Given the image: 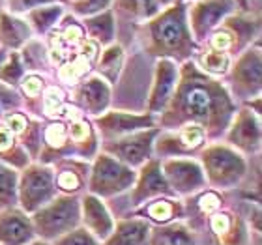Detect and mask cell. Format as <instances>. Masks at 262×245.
I'll use <instances>...</instances> for the list:
<instances>
[{
	"label": "cell",
	"mask_w": 262,
	"mask_h": 245,
	"mask_svg": "<svg viewBox=\"0 0 262 245\" xmlns=\"http://www.w3.org/2000/svg\"><path fill=\"white\" fill-rule=\"evenodd\" d=\"M8 125H10V129L13 131V133H21L25 127H27V122H25V118L19 115H13L8 118Z\"/></svg>",
	"instance_id": "ac0fdd59"
},
{
	"label": "cell",
	"mask_w": 262,
	"mask_h": 245,
	"mask_svg": "<svg viewBox=\"0 0 262 245\" xmlns=\"http://www.w3.org/2000/svg\"><path fill=\"white\" fill-rule=\"evenodd\" d=\"M64 38L68 39V41H77V39L81 38V28L75 27V25H73V27H70L64 32Z\"/></svg>",
	"instance_id": "7402d4cb"
},
{
	"label": "cell",
	"mask_w": 262,
	"mask_h": 245,
	"mask_svg": "<svg viewBox=\"0 0 262 245\" xmlns=\"http://www.w3.org/2000/svg\"><path fill=\"white\" fill-rule=\"evenodd\" d=\"M47 141L53 144V146H62L64 144V139H66V131H64V125L60 124H53L47 129Z\"/></svg>",
	"instance_id": "7c38bea8"
},
{
	"label": "cell",
	"mask_w": 262,
	"mask_h": 245,
	"mask_svg": "<svg viewBox=\"0 0 262 245\" xmlns=\"http://www.w3.org/2000/svg\"><path fill=\"white\" fill-rule=\"evenodd\" d=\"M242 2H244V0H242Z\"/></svg>",
	"instance_id": "83f0119b"
},
{
	"label": "cell",
	"mask_w": 262,
	"mask_h": 245,
	"mask_svg": "<svg viewBox=\"0 0 262 245\" xmlns=\"http://www.w3.org/2000/svg\"><path fill=\"white\" fill-rule=\"evenodd\" d=\"M88 135V125L82 124V122H77V124L71 125V137L75 139V141H82V139H86Z\"/></svg>",
	"instance_id": "e0dca14e"
},
{
	"label": "cell",
	"mask_w": 262,
	"mask_h": 245,
	"mask_svg": "<svg viewBox=\"0 0 262 245\" xmlns=\"http://www.w3.org/2000/svg\"><path fill=\"white\" fill-rule=\"evenodd\" d=\"M219 206V201H217V196L215 195H204L201 198V208L204 210V212H212V210H215V208Z\"/></svg>",
	"instance_id": "d6986e66"
},
{
	"label": "cell",
	"mask_w": 262,
	"mask_h": 245,
	"mask_svg": "<svg viewBox=\"0 0 262 245\" xmlns=\"http://www.w3.org/2000/svg\"><path fill=\"white\" fill-rule=\"evenodd\" d=\"M96 51H98L96 43H94V41H86L84 47H82V55H84V58H94V56H96Z\"/></svg>",
	"instance_id": "cb8c5ba5"
},
{
	"label": "cell",
	"mask_w": 262,
	"mask_h": 245,
	"mask_svg": "<svg viewBox=\"0 0 262 245\" xmlns=\"http://www.w3.org/2000/svg\"><path fill=\"white\" fill-rule=\"evenodd\" d=\"M86 98L90 105H101L105 103L107 90H105V86L99 81H92L88 86H84V99Z\"/></svg>",
	"instance_id": "5b68a950"
},
{
	"label": "cell",
	"mask_w": 262,
	"mask_h": 245,
	"mask_svg": "<svg viewBox=\"0 0 262 245\" xmlns=\"http://www.w3.org/2000/svg\"><path fill=\"white\" fill-rule=\"evenodd\" d=\"M122 6L141 15H150L156 11V0H122Z\"/></svg>",
	"instance_id": "ba28073f"
},
{
	"label": "cell",
	"mask_w": 262,
	"mask_h": 245,
	"mask_svg": "<svg viewBox=\"0 0 262 245\" xmlns=\"http://www.w3.org/2000/svg\"><path fill=\"white\" fill-rule=\"evenodd\" d=\"M150 213H152V217L156 219H167L170 215V206L167 202H158V204H154L150 208Z\"/></svg>",
	"instance_id": "5bb4252c"
},
{
	"label": "cell",
	"mask_w": 262,
	"mask_h": 245,
	"mask_svg": "<svg viewBox=\"0 0 262 245\" xmlns=\"http://www.w3.org/2000/svg\"><path fill=\"white\" fill-rule=\"evenodd\" d=\"M212 227L217 234H223V232H227V229H229V217H227V215H215V217L212 219Z\"/></svg>",
	"instance_id": "2e32d148"
},
{
	"label": "cell",
	"mask_w": 262,
	"mask_h": 245,
	"mask_svg": "<svg viewBox=\"0 0 262 245\" xmlns=\"http://www.w3.org/2000/svg\"><path fill=\"white\" fill-rule=\"evenodd\" d=\"M38 2H43V0H23V6H27V8H32V6H36Z\"/></svg>",
	"instance_id": "484cf974"
},
{
	"label": "cell",
	"mask_w": 262,
	"mask_h": 245,
	"mask_svg": "<svg viewBox=\"0 0 262 245\" xmlns=\"http://www.w3.org/2000/svg\"><path fill=\"white\" fill-rule=\"evenodd\" d=\"M58 13H60V10L58 8H49V10H38L32 13V19L34 21H39L38 27L39 28H47L51 25V23L55 21L56 17H58Z\"/></svg>",
	"instance_id": "30bf717a"
},
{
	"label": "cell",
	"mask_w": 262,
	"mask_h": 245,
	"mask_svg": "<svg viewBox=\"0 0 262 245\" xmlns=\"http://www.w3.org/2000/svg\"><path fill=\"white\" fill-rule=\"evenodd\" d=\"M86 70H88L86 58H79V60H75L73 64L64 65L60 71V77L64 79V81H73V79H77L79 75H82Z\"/></svg>",
	"instance_id": "52a82bcc"
},
{
	"label": "cell",
	"mask_w": 262,
	"mask_h": 245,
	"mask_svg": "<svg viewBox=\"0 0 262 245\" xmlns=\"http://www.w3.org/2000/svg\"><path fill=\"white\" fill-rule=\"evenodd\" d=\"M154 38L158 39V43L169 49L180 47L186 41V28H184L180 10L169 11L154 25Z\"/></svg>",
	"instance_id": "6da1fadb"
},
{
	"label": "cell",
	"mask_w": 262,
	"mask_h": 245,
	"mask_svg": "<svg viewBox=\"0 0 262 245\" xmlns=\"http://www.w3.org/2000/svg\"><path fill=\"white\" fill-rule=\"evenodd\" d=\"M182 141L186 142V146H199L202 142V129L199 125H187L184 133H182Z\"/></svg>",
	"instance_id": "8fae6325"
},
{
	"label": "cell",
	"mask_w": 262,
	"mask_h": 245,
	"mask_svg": "<svg viewBox=\"0 0 262 245\" xmlns=\"http://www.w3.org/2000/svg\"><path fill=\"white\" fill-rule=\"evenodd\" d=\"M212 107V96L206 88L193 86L186 92V110L195 118H206Z\"/></svg>",
	"instance_id": "3957f363"
},
{
	"label": "cell",
	"mask_w": 262,
	"mask_h": 245,
	"mask_svg": "<svg viewBox=\"0 0 262 245\" xmlns=\"http://www.w3.org/2000/svg\"><path fill=\"white\" fill-rule=\"evenodd\" d=\"M161 2H169V0H161Z\"/></svg>",
	"instance_id": "4316f807"
},
{
	"label": "cell",
	"mask_w": 262,
	"mask_h": 245,
	"mask_svg": "<svg viewBox=\"0 0 262 245\" xmlns=\"http://www.w3.org/2000/svg\"><path fill=\"white\" fill-rule=\"evenodd\" d=\"M45 113L49 116L53 115H58L62 110V98H60V92L58 90H49L47 92V98H45Z\"/></svg>",
	"instance_id": "9c48e42d"
},
{
	"label": "cell",
	"mask_w": 262,
	"mask_h": 245,
	"mask_svg": "<svg viewBox=\"0 0 262 245\" xmlns=\"http://www.w3.org/2000/svg\"><path fill=\"white\" fill-rule=\"evenodd\" d=\"M213 47L215 49H227L230 43H232V38H230V34H227V32H219V34H215V38H213Z\"/></svg>",
	"instance_id": "9a60e30c"
},
{
	"label": "cell",
	"mask_w": 262,
	"mask_h": 245,
	"mask_svg": "<svg viewBox=\"0 0 262 245\" xmlns=\"http://www.w3.org/2000/svg\"><path fill=\"white\" fill-rule=\"evenodd\" d=\"M227 6L223 0H206L202 4L196 6L195 10V27L199 30H208L210 27L215 25L219 17L223 15Z\"/></svg>",
	"instance_id": "7a4b0ae2"
},
{
	"label": "cell",
	"mask_w": 262,
	"mask_h": 245,
	"mask_svg": "<svg viewBox=\"0 0 262 245\" xmlns=\"http://www.w3.org/2000/svg\"><path fill=\"white\" fill-rule=\"evenodd\" d=\"M202 64H204L206 70L221 73V71H225L227 65H229V56L225 55V53H208V55L202 58Z\"/></svg>",
	"instance_id": "8992f818"
},
{
	"label": "cell",
	"mask_w": 262,
	"mask_h": 245,
	"mask_svg": "<svg viewBox=\"0 0 262 245\" xmlns=\"http://www.w3.org/2000/svg\"><path fill=\"white\" fill-rule=\"evenodd\" d=\"M64 110V116L66 118H73V120H77L79 116H81V113H79V109H75V107H66Z\"/></svg>",
	"instance_id": "d4e9b609"
},
{
	"label": "cell",
	"mask_w": 262,
	"mask_h": 245,
	"mask_svg": "<svg viewBox=\"0 0 262 245\" xmlns=\"http://www.w3.org/2000/svg\"><path fill=\"white\" fill-rule=\"evenodd\" d=\"M60 185L66 189H75L79 185V180H77V176L73 172H64V174H60Z\"/></svg>",
	"instance_id": "44dd1931"
},
{
	"label": "cell",
	"mask_w": 262,
	"mask_h": 245,
	"mask_svg": "<svg viewBox=\"0 0 262 245\" xmlns=\"http://www.w3.org/2000/svg\"><path fill=\"white\" fill-rule=\"evenodd\" d=\"M107 4H109V0H84L82 4L77 6V10L82 11V13H88V11L101 10V8H105Z\"/></svg>",
	"instance_id": "4fadbf2b"
},
{
	"label": "cell",
	"mask_w": 262,
	"mask_h": 245,
	"mask_svg": "<svg viewBox=\"0 0 262 245\" xmlns=\"http://www.w3.org/2000/svg\"><path fill=\"white\" fill-rule=\"evenodd\" d=\"M41 90V81H39L38 77H30L25 81V92L30 94V96H36V94Z\"/></svg>",
	"instance_id": "ffe728a7"
},
{
	"label": "cell",
	"mask_w": 262,
	"mask_h": 245,
	"mask_svg": "<svg viewBox=\"0 0 262 245\" xmlns=\"http://www.w3.org/2000/svg\"><path fill=\"white\" fill-rule=\"evenodd\" d=\"M10 144H11L10 131L4 129V127H0V150H6V148H10Z\"/></svg>",
	"instance_id": "603a6c76"
},
{
	"label": "cell",
	"mask_w": 262,
	"mask_h": 245,
	"mask_svg": "<svg viewBox=\"0 0 262 245\" xmlns=\"http://www.w3.org/2000/svg\"><path fill=\"white\" fill-rule=\"evenodd\" d=\"M159 68H161V70H159V84H158V88H156V101H158V103L159 101L163 103L169 90L172 88L174 70H172L170 64H163V65H159Z\"/></svg>",
	"instance_id": "277c9868"
}]
</instances>
